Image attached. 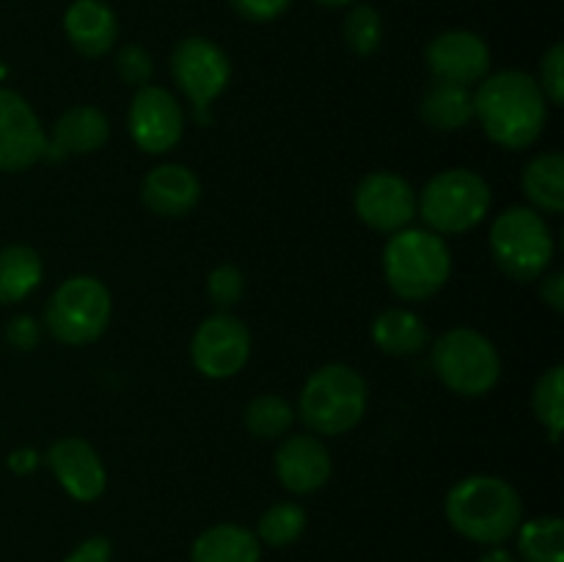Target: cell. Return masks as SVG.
<instances>
[{
	"instance_id": "1",
	"label": "cell",
	"mask_w": 564,
	"mask_h": 562,
	"mask_svg": "<svg viewBox=\"0 0 564 562\" xmlns=\"http://www.w3.org/2000/svg\"><path fill=\"white\" fill-rule=\"evenodd\" d=\"M474 116L494 143L505 149L532 147L549 121V99L532 75L518 69L485 77L474 94Z\"/></svg>"
},
{
	"instance_id": "2",
	"label": "cell",
	"mask_w": 564,
	"mask_h": 562,
	"mask_svg": "<svg viewBox=\"0 0 564 562\" xmlns=\"http://www.w3.org/2000/svg\"><path fill=\"white\" fill-rule=\"evenodd\" d=\"M446 518L463 538L499 545L521 527L523 505L518 490L507 479L477 474L460 479L446 494Z\"/></svg>"
},
{
	"instance_id": "3",
	"label": "cell",
	"mask_w": 564,
	"mask_h": 562,
	"mask_svg": "<svg viewBox=\"0 0 564 562\" xmlns=\"http://www.w3.org/2000/svg\"><path fill=\"white\" fill-rule=\"evenodd\" d=\"M383 270L389 287L402 301H427L449 281V246L435 231L400 229L386 242Z\"/></svg>"
},
{
	"instance_id": "4",
	"label": "cell",
	"mask_w": 564,
	"mask_h": 562,
	"mask_svg": "<svg viewBox=\"0 0 564 562\" xmlns=\"http://www.w3.org/2000/svg\"><path fill=\"white\" fill-rule=\"evenodd\" d=\"M367 411V383L347 364H325L301 391V419L319 435H341Z\"/></svg>"
},
{
	"instance_id": "5",
	"label": "cell",
	"mask_w": 564,
	"mask_h": 562,
	"mask_svg": "<svg viewBox=\"0 0 564 562\" xmlns=\"http://www.w3.org/2000/svg\"><path fill=\"white\" fill-rule=\"evenodd\" d=\"M490 253L512 281H538L554 259V237L538 209L510 207L494 220Z\"/></svg>"
},
{
	"instance_id": "6",
	"label": "cell",
	"mask_w": 564,
	"mask_h": 562,
	"mask_svg": "<svg viewBox=\"0 0 564 562\" xmlns=\"http://www.w3.org/2000/svg\"><path fill=\"white\" fill-rule=\"evenodd\" d=\"M490 209V187L477 171L449 169L435 174L419 196L422 220L435 235H463Z\"/></svg>"
},
{
	"instance_id": "7",
	"label": "cell",
	"mask_w": 564,
	"mask_h": 562,
	"mask_svg": "<svg viewBox=\"0 0 564 562\" xmlns=\"http://www.w3.org/2000/svg\"><path fill=\"white\" fill-rule=\"evenodd\" d=\"M433 369L446 389L482 397L499 383L501 358L494 342L474 328H452L433 345Z\"/></svg>"
},
{
	"instance_id": "8",
	"label": "cell",
	"mask_w": 564,
	"mask_h": 562,
	"mask_svg": "<svg viewBox=\"0 0 564 562\" xmlns=\"http://www.w3.org/2000/svg\"><path fill=\"white\" fill-rule=\"evenodd\" d=\"M110 323V292L94 275H72L50 295L44 325L64 345H88Z\"/></svg>"
},
{
	"instance_id": "9",
	"label": "cell",
	"mask_w": 564,
	"mask_h": 562,
	"mask_svg": "<svg viewBox=\"0 0 564 562\" xmlns=\"http://www.w3.org/2000/svg\"><path fill=\"white\" fill-rule=\"evenodd\" d=\"M251 356V331L240 317L218 312L204 320L191 342L193 367L204 378L224 380L240 372Z\"/></svg>"
},
{
	"instance_id": "10",
	"label": "cell",
	"mask_w": 564,
	"mask_h": 562,
	"mask_svg": "<svg viewBox=\"0 0 564 562\" xmlns=\"http://www.w3.org/2000/svg\"><path fill=\"white\" fill-rule=\"evenodd\" d=\"M171 75H174V83L182 88V94L198 110H204L226 88L231 66L218 44L202 36H191L182 39L171 53Z\"/></svg>"
},
{
	"instance_id": "11",
	"label": "cell",
	"mask_w": 564,
	"mask_h": 562,
	"mask_svg": "<svg viewBox=\"0 0 564 562\" xmlns=\"http://www.w3.org/2000/svg\"><path fill=\"white\" fill-rule=\"evenodd\" d=\"M358 218L375 231H400L416 215V193L411 182L391 171H375L364 176L356 187Z\"/></svg>"
},
{
	"instance_id": "12",
	"label": "cell",
	"mask_w": 564,
	"mask_h": 562,
	"mask_svg": "<svg viewBox=\"0 0 564 562\" xmlns=\"http://www.w3.org/2000/svg\"><path fill=\"white\" fill-rule=\"evenodd\" d=\"M47 152L39 116L11 88H0V171H25Z\"/></svg>"
},
{
	"instance_id": "13",
	"label": "cell",
	"mask_w": 564,
	"mask_h": 562,
	"mask_svg": "<svg viewBox=\"0 0 564 562\" xmlns=\"http://www.w3.org/2000/svg\"><path fill=\"white\" fill-rule=\"evenodd\" d=\"M185 114L165 88L141 86L130 105V136L143 152L163 154L180 143Z\"/></svg>"
},
{
	"instance_id": "14",
	"label": "cell",
	"mask_w": 564,
	"mask_h": 562,
	"mask_svg": "<svg viewBox=\"0 0 564 562\" xmlns=\"http://www.w3.org/2000/svg\"><path fill=\"white\" fill-rule=\"evenodd\" d=\"M427 69L435 80L457 83V86H471L488 77L490 50L482 36L471 31H446L435 36L424 50Z\"/></svg>"
},
{
	"instance_id": "15",
	"label": "cell",
	"mask_w": 564,
	"mask_h": 562,
	"mask_svg": "<svg viewBox=\"0 0 564 562\" xmlns=\"http://www.w3.org/2000/svg\"><path fill=\"white\" fill-rule=\"evenodd\" d=\"M47 466L53 468L61 488L77 501H94L102 496L108 474L97 450L83 439H61L47 450Z\"/></svg>"
},
{
	"instance_id": "16",
	"label": "cell",
	"mask_w": 564,
	"mask_h": 562,
	"mask_svg": "<svg viewBox=\"0 0 564 562\" xmlns=\"http://www.w3.org/2000/svg\"><path fill=\"white\" fill-rule=\"evenodd\" d=\"M275 474L292 494H314L330 477V455L314 435H290L275 452Z\"/></svg>"
},
{
	"instance_id": "17",
	"label": "cell",
	"mask_w": 564,
	"mask_h": 562,
	"mask_svg": "<svg viewBox=\"0 0 564 562\" xmlns=\"http://www.w3.org/2000/svg\"><path fill=\"white\" fill-rule=\"evenodd\" d=\"M141 198L154 215L182 218L196 209L198 198H202V185H198V176L185 165H158L143 180Z\"/></svg>"
},
{
	"instance_id": "18",
	"label": "cell",
	"mask_w": 564,
	"mask_h": 562,
	"mask_svg": "<svg viewBox=\"0 0 564 562\" xmlns=\"http://www.w3.org/2000/svg\"><path fill=\"white\" fill-rule=\"evenodd\" d=\"M64 28L72 47L88 58L108 53L119 36V22L102 0H75L66 9Z\"/></svg>"
},
{
	"instance_id": "19",
	"label": "cell",
	"mask_w": 564,
	"mask_h": 562,
	"mask_svg": "<svg viewBox=\"0 0 564 562\" xmlns=\"http://www.w3.org/2000/svg\"><path fill=\"white\" fill-rule=\"evenodd\" d=\"M110 136L108 116L94 105H75L66 110L53 127V141H47L44 158H64V154L97 152Z\"/></svg>"
},
{
	"instance_id": "20",
	"label": "cell",
	"mask_w": 564,
	"mask_h": 562,
	"mask_svg": "<svg viewBox=\"0 0 564 562\" xmlns=\"http://www.w3.org/2000/svg\"><path fill=\"white\" fill-rule=\"evenodd\" d=\"M259 540L240 523L204 529L191 549V562H259Z\"/></svg>"
},
{
	"instance_id": "21",
	"label": "cell",
	"mask_w": 564,
	"mask_h": 562,
	"mask_svg": "<svg viewBox=\"0 0 564 562\" xmlns=\"http://www.w3.org/2000/svg\"><path fill=\"white\" fill-rule=\"evenodd\" d=\"M372 339L389 356H416L427 347L430 331L411 309H386L375 317Z\"/></svg>"
},
{
	"instance_id": "22",
	"label": "cell",
	"mask_w": 564,
	"mask_h": 562,
	"mask_svg": "<svg viewBox=\"0 0 564 562\" xmlns=\"http://www.w3.org/2000/svg\"><path fill=\"white\" fill-rule=\"evenodd\" d=\"M424 125L441 132L463 130L474 119V94L468 86L435 80L422 97Z\"/></svg>"
},
{
	"instance_id": "23",
	"label": "cell",
	"mask_w": 564,
	"mask_h": 562,
	"mask_svg": "<svg viewBox=\"0 0 564 562\" xmlns=\"http://www.w3.org/2000/svg\"><path fill=\"white\" fill-rule=\"evenodd\" d=\"M523 193L540 213L560 215L564 209V158L562 152L538 154L523 171Z\"/></svg>"
},
{
	"instance_id": "24",
	"label": "cell",
	"mask_w": 564,
	"mask_h": 562,
	"mask_svg": "<svg viewBox=\"0 0 564 562\" xmlns=\"http://www.w3.org/2000/svg\"><path fill=\"white\" fill-rule=\"evenodd\" d=\"M42 281V259L28 246L0 248V303H20Z\"/></svg>"
},
{
	"instance_id": "25",
	"label": "cell",
	"mask_w": 564,
	"mask_h": 562,
	"mask_svg": "<svg viewBox=\"0 0 564 562\" xmlns=\"http://www.w3.org/2000/svg\"><path fill=\"white\" fill-rule=\"evenodd\" d=\"M518 534L523 562H564V523L556 516L527 521Z\"/></svg>"
},
{
	"instance_id": "26",
	"label": "cell",
	"mask_w": 564,
	"mask_h": 562,
	"mask_svg": "<svg viewBox=\"0 0 564 562\" xmlns=\"http://www.w3.org/2000/svg\"><path fill=\"white\" fill-rule=\"evenodd\" d=\"M534 417L538 422L549 430L551 441H560L562 435V422H564V369L556 367L545 369L538 378L532 395Z\"/></svg>"
},
{
	"instance_id": "27",
	"label": "cell",
	"mask_w": 564,
	"mask_h": 562,
	"mask_svg": "<svg viewBox=\"0 0 564 562\" xmlns=\"http://www.w3.org/2000/svg\"><path fill=\"white\" fill-rule=\"evenodd\" d=\"M295 422V411L279 395H259L246 408V428L257 439L270 441L284 435Z\"/></svg>"
},
{
	"instance_id": "28",
	"label": "cell",
	"mask_w": 564,
	"mask_h": 562,
	"mask_svg": "<svg viewBox=\"0 0 564 562\" xmlns=\"http://www.w3.org/2000/svg\"><path fill=\"white\" fill-rule=\"evenodd\" d=\"M303 529H306V512H303V507L292 505V501H279L259 521V538L268 545H273V549H281V545L295 543L303 534Z\"/></svg>"
},
{
	"instance_id": "29",
	"label": "cell",
	"mask_w": 564,
	"mask_h": 562,
	"mask_svg": "<svg viewBox=\"0 0 564 562\" xmlns=\"http://www.w3.org/2000/svg\"><path fill=\"white\" fill-rule=\"evenodd\" d=\"M345 44L356 55H372L380 47L383 39V20L372 6H356L350 14L345 17Z\"/></svg>"
},
{
	"instance_id": "30",
	"label": "cell",
	"mask_w": 564,
	"mask_h": 562,
	"mask_svg": "<svg viewBox=\"0 0 564 562\" xmlns=\"http://www.w3.org/2000/svg\"><path fill=\"white\" fill-rule=\"evenodd\" d=\"M242 292H246V279H242L240 270L235 264H220L209 273L207 279V295L220 312L231 309L235 303H240Z\"/></svg>"
},
{
	"instance_id": "31",
	"label": "cell",
	"mask_w": 564,
	"mask_h": 562,
	"mask_svg": "<svg viewBox=\"0 0 564 562\" xmlns=\"http://www.w3.org/2000/svg\"><path fill=\"white\" fill-rule=\"evenodd\" d=\"M116 72L124 83L130 86H149V77H152L154 64H152V55L141 47V44H124L116 55Z\"/></svg>"
},
{
	"instance_id": "32",
	"label": "cell",
	"mask_w": 564,
	"mask_h": 562,
	"mask_svg": "<svg viewBox=\"0 0 564 562\" xmlns=\"http://www.w3.org/2000/svg\"><path fill=\"white\" fill-rule=\"evenodd\" d=\"M540 88L556 108L564 102V44H554L540 61Z\"/></svg>"
},
{
	"instance_id": "33",
	"label": "cell",
	"mask_w": 564,
	"mask_h": 562,
	"mask_svg": "<svg viewBox=\"0 0 564 562\" xmlns=\"http://www.w3.org/2000/svg\"><path fill=\"white\" fill-rule=\"evenodd\" d=\"M235 11L251 22H270L284 14L290 0H231Z\"/></svg>"
},
{
	"instance_id": "34",
	"label": "cell",
	"mask_w": 564,
	"mask_h": 562,
	"mask_svg": "<svg viewBox=\"0 0 564 562\" xmlns=\"http://www.w3.org/2000/svg\"><path fill=\"white\" fill-rule=\"evenodd\" d=\"M39 334H42L39 323L33 317H28V314H20V317L9 320V325H6V339L17 350H33L39 342Z\"/></svg>"
},
{
	"instance_id": "35",
	"label": "cell",
	"mask_w": 564,
	"mask_h": 562,
	"mask_svg": "<svg viewBox=\"0 0 564 562\" xmlns=\"http://www.w3.org/2000/svg\"><path fill=\"white\" fill-rule=\"evenodd\" d=\"M64 562H110V543L108 538H88L66 556Z\"/></svg>"
},
{
	"instance_id": "36",
	"label": "cell",
	"mask_w": 564,
	"mask_h": 562,
	"mask_svg": "<svg viewBox=\"0 0 564 562\" xmlns=\"http://www.w3.org/2000/svg\"><path fill=\"white\" fill-rule=\"evenodd\" d=\"M540 298L549 303L554 312H564V275L551 273L540 281Z\"/></svg>"
},
{
	"instance_id": "37",
	"label": "cell",
	"mask_w": 564,
	"mask_h": 562,
	"mask_svg": "<svg viewBox=\"0 0 564 562\" xmlns=\"http://www.w3.org/2000/svg\"><path fill=\"white\" fill-rule=\"evenodd\" d=\"M36 463H39V455L33 450H17V452H11V457H9V466L14 468L17 474L33 472V468H36Z\"/></svg>"
},
{
	"instance_id": "38",
	"label": "cell",
	"mask_w": 564,
	"mask_h": 562,
	"mask_svg": "<svg viewBox=\"0 0 564 562\" xmlns=\"http://www.w3.org/2000/svg\"><path fill=\"white\" fill-rule=\"evenodd\" d=\"M479 562H516V556H512L507 549H499V545H496V549H490L488 554H482V560Z\"/></svg>"
},
{
	"instance_id": "39",
	"label": "cell",
	"mask_w": 564,
	"mask_h": 562,
	"mask_svg": "<svg viewBox=\"0 0 564 562\" xmlns=\"http://www.w3.org/2000/svg\"><path fill=\"white\" fill-rule=\"evenodd\" d=\"M317 3L328 6V9H339V6H350V3H356V0H317Z\"/></svg>"
}]
</instances>
